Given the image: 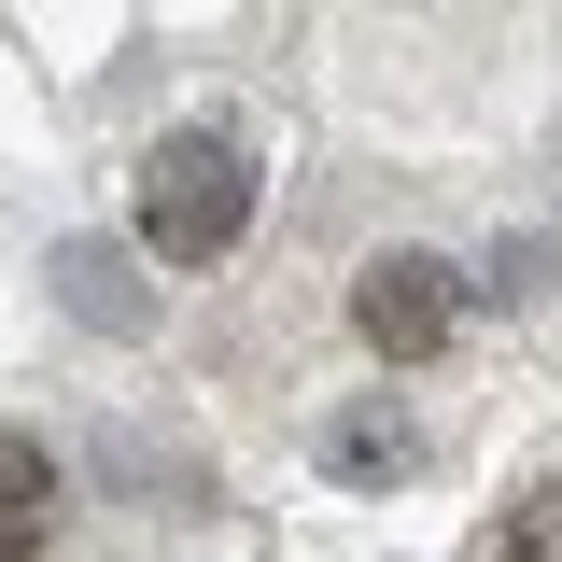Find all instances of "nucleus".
<instances>
[{
  "label": "nucleus",
  "instance_id": "7ed1b4c3",
  "mask_svg": "<svg viewBox=\"0 0 562 562\" xmlns=\"http://www.w3.org/2000/svg\"><path fill=\"white\" fill-rule=\"evenodd\" d=\"M57 450H43V436H14V422H0V562H43L57 549Z\"/></svg>",
  "mask_w": 562,
  "mask_h": 562
},
{
  "label": "nucleus",
  "instance_id": "f03ea898",
  "mask_svg": "<svg viewBox=\"0 0 562 562\" xmlns=\"http://www.w3.org/2000/svg\"><path fill=\"white\" fill-rule=\"evenodd\" d=\"M450 310H464V295H450L436 254H380V268L351 281V338L380 351V366H422V351L450 338Z\"/></svg>",
  "mask_w": 562,
  "mask_h": 562
},
{
  "label": "nucleus",
  "instance_id": "20e7f679",
  "mask_svg": "<svg viewBox=\"0 0 562 562\" xmlns=\"http://www.w3.org/2000/svg\"><path fill=\"white\" fill-rule=\"evenodd\" d=\"M479 562H562V479L506 492V520H492V549H479Z\"/></svg>",
  "mask_w": 562,
  "mask_h": 562
},
{
  "label": "nucleus",
  "instance_id": "f257e3e1",
  "mask_svg": "<svg viewBox=\"0 0 562 562\" xmlns=\"http://www.w3.org/2000/svg\"><path fill=\"white\" fill-rule=\"evenodd\" d=\"M239 225H254V155L225 127H169L140 155V239H155L169 268H211Z\"/></svg>",
  "mask_w": 562,
  "mask_h": 562
}]
</instances>
